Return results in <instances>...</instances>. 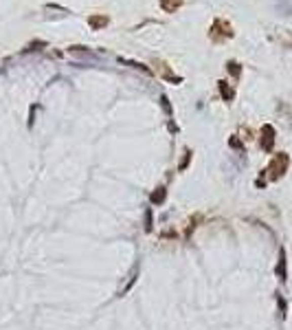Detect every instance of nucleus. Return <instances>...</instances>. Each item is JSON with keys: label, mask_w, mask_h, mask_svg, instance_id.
Wrapping results in <instances>:
<instances>
[{"label": "nucleus", "mask_w": 292, "mask_h": 330, "mask_svg": "<svg viewBox=\"0 0 292 330\" xmlns=\"http://www.w3.org/2000/svg\"><path fill=\"white\" fill-rule=\"evenodd\" d=\"M233 36H235V31H233V26H231V22H227V20H222V18H215L213 20V24H211V29H209L211 42L220 44V42H227V40H231Z\"/></svg>", "instance_id": "nucleus-1"}, {"label": "nucleus", "mask_w": 292, "mask_h": 330, "mask_svg": "<svg viewBox=\"0 0 292 330\" xmlns=\"http://www.w3.org/2000/svg\"><path fill=\"white\" fill-rule=\"evenodd\" d=\"M288 165H290V156L286 154V152H279V154H275L273 161H270V165L266 168L268 178H270V181H279V178L288 172Z\"/></svg>", "instance_id": "nucleus-2"}, {"label": "nucleus", "mask_w": 292, "mask_h": 330, "mask_svg": "<svg viewBox=\"0 0 292 330\" xmlns=\"http://www.w3.org/2000/svg\"><path fill=\"white\" fill-rule=\"evenodd\" d=\"M260 145H262L264 152H270L275 148V128L270 123H266L262 128V141H260Z\"/></svg>", "instance_id": "nucleus-3"}, {"label": "nucleus", "mask_w": 292, "mask_h": 330, "mask_svg": "<svg viewBox=\"0 0 292 330\" xmlns=\"http://www.w3.org/2000/svg\"><path fill=\"white\" fill-rule=\"evenodd\" d=\"M277 275L281 282L288 280V260H286V249L279 251V262H277Z\"/></svg>", "instance_id": "nucleus-4"}, {"label": "nucleus", "mask_w": 292, "mask_h": 330, "mask_svg": "<svg viewBox=\"0 0 292 330\" xmlns=\"http://www.w3.org/2000/svg\"><path fill=\"white\" fill-rule=\"evenodd\" d=\"M110 20H108V16H103V13H95V16H90L88 18V24H90V29L92 31H99V29H103L105 24H108Z\"/></svg>", "instance_id": "nucleus-5"}, {"label": "nucleus", "mask_w": 292, "mask_h": 330, "mask_svg": "<svg viewBox=\"0 0 292 330\" xmlns=\"http://www.w3.org/2000/svg\"><path fill=\"white\" fill-rule=\"evenodd\" d=\"M182 3H185V0H161V9L165 13H174V11L180 9Z\"/></svg>", "instance_id": "nucleus-6"}, {"label": "nucleus", "mask_w": 292, "mask_h": 330, "mask_svg": "<svg viewBox=\"0 0 292 330\" xmlns=\"http://www.w3.org/2000/svg\"><path fill=\"white\" fill-rule=\"evenodd\" d=\"M217 86H220V92H222V97L227 99V102H233V97H235V90L231 88V86L227 82H217Z\"/></svg>", "instance_id": "nucleus-7"}, {"label": "nucleus", "mask_w": 292, "mask_h": 330, "mask_svg": "<svg viewBox=\"0 0 292 330\" xmlns=\"http://www.w3.org/2000/svg\"><path fill=\"white\" fill-rule=\"evenodd\" d=\"M165 196H167V189H165V187H156V191H152V203L161 205V203H165Z\"/></svg>", "instance_id": "nucleus-8"}, {"label": "nucleus", "mask_w": 292, "mask_h": 330, "mask_svg": "<svg viewBox=\"0 0 292 330\" xmlns=\"http://www.w3.org/2000/svg\"><path fill=\"white\" fill-rule=\"evenodd\" d=\"M227 69H229V73H231V75H233L235 79L240 77V73H242V66L237 64L235 59H231V62H227Z\"/></svg>", "instance_id": "nucleus-9"}, {"label": "nucleus", "mask_w": 292, "mask_h": 330, "mask_svg": "<svg viewBox=\"0 0 292 330\" xmlns=\"http://www.w3.org/2000/svg\"><path fill=\"white\" fill-rule=\"evenodd\" d=\"M161 106H163V110H165V115H167V117L174 115V110H171V104H169L167 95H163V97H161Z\"/></svg>", "instance_id": "nucleus-10"}, {"label": "nucleus", "mask_w": 292, "mask_h": 330, "mask_svg": "<svg viewBox=\"0 0 292 330\" xmlns=\"http://www.w3.org/2000/svg\"><path fill=\"white\" fill-rule=\"evenodd\" d=\"M154 229V218H152V209L145 211V231H152Z\"/></svg>", "instance_id": "nucleus-11"}, {"label": "nucleus", "mask_w": 292, "mask_h": 330, "mask_svg": "<svg viewBox=\"0 0 292 330\" xmlns=\"http://www.w3.org/2000/svg\"><path fill=\"white\" fill-rule=\"evenodd\" d=\"M121 62H123V64H130L132 69H141V71H145V73H152V71L148 69V66L141 64V62H132V59H121Z\"/></svg>", "instance_id": "nucleus-12"}, {"label": "nucleus", "mask_w": 292, "mask_h": 330, "mask_svg": "<svg viewBox=\"0 0 292 330\" xmlns=\"http://www.w3.org/2000/svg\"><path fill=\"white\" fill-rule=\"evenodd\" d=\"M189 161H191V150H185V156H182L180 165H178V170H185L189 165Z\"/></svg>", "instance_id": "nucleus-13"}, {"label": "nucleus", "mask_w": 292, "mask_h": 330, "mask_svg": "<svg viewBox=\"0 0 292 330\" xmlns=\"http://www.w3.org/2000/svg\"><path fill=\"white\" fill-rule=\"evenodd\" d=\"M231 148H235V150H244V143L240 141V139H237V137H231Z\"/></svg>", "instance_id": "nucleus-14"}, {"label": "nucleus", "mask_w": 292, "mask_h": 330, "mask_svg": "<svg viewBox=\"0 0 292 330\" xmlns=\"http://www.w3.org/2000/svg\"><path fill=\"white\" fill-rule=\"evenodd\" d=\"M277 302H279V310H281V317H286V302H283V297H277Z\"/></svg>", "instance_id": "nucleus-15"}]
</instances>
